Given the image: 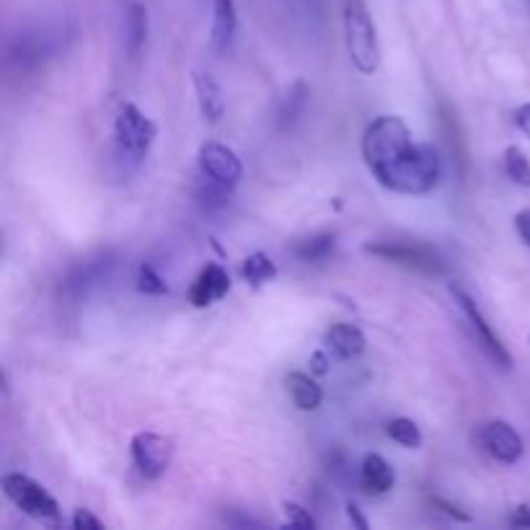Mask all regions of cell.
Segmentation results:
<instances>
[{
	"instance_id": "e0dca14e",
	"label": "cell",
	"mask_w": 530,
	"mask_h": 530,
	"mask_svg": "<svg viewBox=\"0 0 530 530\" xmlns=\"http://www.w3.org/2000/svg\"><path fill=\"white\" fill-rule=\"evenodd\" d=\"M148 39V11L140 3H132L127 8V52L130 57H138Z\"/></svg>"
},
{
	"instance_id": "4fadbf2b",
	"label": "cell",
	"mask_w": 530,
	"mask_h": 530,
	"mask_svg": "<svg viewBox=\"0 0 530 530\" xmlns=\"http://www.w3.org/2000/svg\"><path fill=\"white\" fill-rule=\"evenodd\" d=\"M194 88H197V101H200L202 117L207 122H218L225 112V99L218 81L210 73H194Z\"/></svg>"
},
{
	"instance_id": "4dcf8cb0",
	"label": "cell",
	"mask_w": 530,
	"mask_h": 530,
	"mask_svg": "<svg viewBox=\"0 0 530 530\" xmlns=\"http://www.w3.org/2000/svg\"><path fill=\"white\" fill-rule=\"evenodd\" d=\"M311 365H313V373H316V375L329 373V360H326L324 352H316V355L311 357Z\"/></svg>"
},
{
	"instance_id": "3957f363",
	"label": "cell",
	"mask_w": 530,
	"mask_h": 530,
	"mask_svg": "<svg viewBox=\"0 0 530 530\" xmlns=\"http://www.w3.org/2000/svg\"><path fill=\"white\" fill-rule=\"evenodd\" d=\"M386 189L401 194H427L440 184V158L427 143H417L396 169L378 179Z\"/></svg>"
},
{
	"instance_id": "4316f807",
	"label": "cell",
	"mask_w": 530,
	"mask_h": 530,
	"mask_svg": "<svg viewBox=\"0 0 530 530\" xmlns=\"http://www.w3.org/2000/svg\"><path fill=\"white\" fill-rule=\"evenodd\" d=\"M515 228H518L523 244L530 246V210H523L515 215Z\"/></svg>"
},
{
	"instance_id": "5bb4252c",
	"label": "cell",
	"mask_w": 530,
	"mask_h": 530,
	"mask_svg": "<svg viewBox=\"0 0 530 530\" xmlns=\"http://www.w3.org/2000/svg\"><path fill=\"white\" fill-rule=\"evenodd\" d=\"M236 26V3L233 0H215V11H212V44H215V50H228V44L233 42V34H236Z\"/></svg>"
},
{
	"instance_id": "7c38bea8",
	"label": "cell",
	"mask_w": 530,
	"mask_h": 530,
	"mask_svg": "<svg viewBox=\"0 0 530 530\" xmlns=\"http://www.w3.org/2000/svg\"><path fill=\"white\" fill-rule=\"evenodd\" d=\"M285 386L287 393H290V399H293V404L298 406L300 412H313V409L321 406L324 393H321V386L313 381L311 375L295 370V373H290L285 378Z\"/></svg>"
},
{
	"instance_id": "9c48e42d",
	"label": "cell",
	"mask_w": 530,
	"mask_h": 530,
	"mask_svg": "<svg viewBox=\"0 0 530 530\" xmlns=\"http://www.w3.org/2000/svg\"><path fill=\"white\" fill-rule=\"evenodd\" d=\"M200 169L207 179L218 181L223 187L233 189L244 176V166L238 161L228 145L223 143H205L200 148Z\"/></svg>"
},
{
	"instance_id": "8992f818",
	"label": "cell",
	"mask_w": 530,
	"mask_h": 530,
	"mask_svg": "<svg viewBox=\"0 0 530 530\" xmlns=\"http://www.w3.org/2000/svg\"><path fill=\"white\" fill-rule=\"evenodd\" d=\"M365 251L373 256H381L386 262L422 272V275H443L445 272V262L440 259V254L424 244H393V241H383V244H368Z\"/></svg>"
},
{
	"instance_id": "44dd1931",
	"label": "cell",
	"mask_w": 530,
	"mask_h": 530,
	"mask_svg": "<svg viewBox=\"0 0 530 530\" xmlns=\"http://www.w3.org/2000/svg\"><path fill=\"white\" fill-rule=\"evenodd\" d=\"M505 169L512 181H518L520 187H530V161L518 145H510L505 150Z\"/></svg>"
},
{
	"instance_id": "7402d4cb",
	"label": "cell",
	"mask_w": 530,
	"mask_h": 530,
	"mask_svg": "<svg viewBox=\"0 0 530 530\" xmlns=\"http://www.w3.org/2000/svg\"><path fill=\"white\" fill-rule=\"evenodd\" d=\"M306 101H308V86H306V83H295L293 91L287 94L285 106H282L280 127L293 125L295 119H298L300 114H303V109H306Z\"/></svg>"
},
{
	"instance_id": "6da1fadb",
	"label": "cell",
	"mask_w": 530,
	"mask_h": 530,
	"mask_svg": "<svg viewBox=\"0 0 530 530\" xmlns=\"http://www.w3.org/2000/svg\"><path fill=\"white\" fill-rule=\"evenodd\" d=\"M414 145L417 143L412 140V132L404 125V119L378 117L365 130L362 156H365V163H368V169L373 171L375 179H381L412 153Z\"/></svg>"
},
{
	"instance_id": "2e32d148",
	"label": "cell",
	"mask_w": 530,
	"mask_h": 530,
	"mask_svg": "<svg viewBox=\"0 0 530 530\" xmlns=\"http://www.w3.org/2000/svg\"><path fill=\"white\" fill-rule=\"evenodd\" d=\"M362 487L368 492L375 494H386L393 487V468L388 466L386 458L378 456V453H368L362 458Z\"/></svg>"
},
{
	"instance_id": "277c9868",
	"label": "cell",
	"mask_w": 530,
	"mask_h": 530,
	"mask_svg": "<svg viewBox=\"0 0 530 530\" xmlns=\"http://www.w3.org/2000/svg\"><path fill=\"white\" fill-rule=\"evenodd\" d=\"M3 492L8 499L19 505L21 512H26L34 520H57L60 518V507L42 484L24 474H6L3 476Z\"/></svg>"
},
{
	"instance_id": "603a6c76",
	"label": "cell",
	"mask_w": 530,
	"mask_h": 530,
	"mask_svg": "<svg viewBox=\"0 0 530 530\" xmlns=\"http://www.w3.org/2000/svg\"><path fill=\"white\" fill-rule=\"evenodd\" d=\"M138 290L145 295H166L169 285L163 282V277L150 264H143L138 272Z\"/></svg>"
},
{
	"instance_id": "484cf974",
	"label": "cell",
	"mask_w": 530,
	"mask_h": 530,
	"mask_svg": "<svg viewBox=\"0 0 530 530\" xmlns=\"http://www.w3.org/2000/svg\"><path fill=\"white\" fill-rule=\"evenodd\" d=\"M432 505L440 507V510H443L445 515H450L453 520H461V523H468V520H471L468 512H463L461 507H456V505H450L448 499H443V497H432Z\"/></svg>"
},
{
	"instance_id": "d6986e66",
	"label": "cell",
	"mask_w": 530,
	"mask_h": 530,
	"mask_svg": "<svg viewBox=\"0 0 530 530\" xmlns=\"http://www.w3.org/2000/svg\"><path fill=\"white\" fill-rule=\"evenodd\" d=\"M241 275L246 277V282L259 287V285H264V282L275 280L277 267L267 254H251L244 262V267H241Z\"/></svg>"
},
{
	"instance_id": "ac0fdd59",
	"label": "cell",
	"mask_w": 530,
	"mask_h": 530,
	"mask_svg": "<svg viewBox=\"0 0 530 530\" xmlns=\"http://www.w3.org/2000/svg\"><path fill=\"white\" fill-rule=\"evenodd\" d=\"M334 244H337L334 233H318V236L300 241V244L295 246V254H298L303 262H324L326 256L334 251Z\"/></svg>"
},
{
	"instance_id": "30bf717a",
	"label": "cell",
	"mask_w": 530,
	"mask_h": 530,
	"mask_svg": "<svg viewBox=\"0 0 530 530\" xmlns=\"http://www.w3.org/2000/svg\"><path fill=\"white\" fill-rule=\"evenodd\" d=\"M481 443L489 450V456L497 458L499 463H518L525 453L523 437L502 419H494L481 430Z\"/></svg>"
},
{
	"instance_id": "cb8c5ba5",
	"label": "cell",
	"mask_w": 530,
	"mask_h": 530,
	"mask_svg": "<svg viewBox=\"0 0 530 530\" xmlns=\"http://www.w3.org/2000/svg\"><path fill=\"white\" fill-rule=\"evenodd\" d=\"M282 510H285L287 523L295 525V528H316V520L311 518V512L306 507H300L298 502H285Z\"/></svg>"
},
{
	"instance_id": "ba28073f",
	"label": "cell",
	"mask_w": 530,
	"mask_h": 530,
	"mask_svg": "<svg viewBox=\"0 0 530 530\" xmlns=\"http://www.w3.org/2000/svg\"><path fill=\"white\" fill-rule=\"evenodd\" d=\"M450 293H453V298L458 300V306L463 308V313L468 316V321H471V326H474L476 337H479L481 347H484V352H487L489 357H492L494 362H497L499 368L510 370L512 368V357L510 352H507V347L502 344V339L497 337L492 331V326H489V321L484 318V313L479 311V306H476V300L471 298L468 293H463L461 287H450Z\"/></svg>"
},
{
	"instance_id": "83f0119b",
	"label": "cell",
	"mask_w": 530,
	"mask_h": 530,
	"mask_svg": "<svg viewBox=\"0 0 530 530\" xmlns=\"http://www.w3.org/2000/svg\"><path fill=\"white\" fill-rule=\"evenodd\" d=\"M515 125H518V130L530 140V104L518 106V112H515Z\"/></svg>"
},
{
	"instance_id": "ffe728a7",
	"label": "cell",
	"mask_w": 530,
	"mask_h": 530,
	"mask_svg": "<svg viewBox=\"0 0 530 530\" xmlns=\"http://www.w3.org/2000/svg\"><path fill=\"white\" fill-rule=\"evenodd\" d=\"M388 435H391V440L404 445V448L414 450L422 445V430L417 427V422H412V419H406V417L393 419V422L388 424Z\"/></svg>"
},
{
	"instance_id": "d4e9b609",
	"label": "cell",
	"mask_w": 530,
	"mask_h": 530,
	"mask_svg": "<svg viewBox=\"0 0 530 530\" xmlns=\"http://www.w3.org/2000/svg\"><path fill=\"white\" fill-rule=\"evenodd\" d=\"M73 525L78 530H101L104 528V523H101L99 518H94V515H91L88 510H75Z\"/></svg>"
},
{
	"instance_id": "7a4b0ae2",
	"label": "cell",
	"mask_w": 530,
	"mask_h": 530,
	"mask_svg": "<svg viewBox=\"0 0 530 530\" xmlns=\"http://www.w3.org/2000/svg\"><path fill=\"white\" fill-rule=\"evenodd\" d=\"M344 39L355 68L365 75H373L381 65V47L365 0H344Z\"/></svg>"
},
{
	"instance_id": "f1b7e54d",
	"label": "cell",
	"mask_w": 530,
	"mask_h": 530,
	"mask_svg": "<svg viewBox=\"0 0 530 530\" xmlns=\"http://www.w3.org/2000/svg\"><path fill=\"white\" fill-rule=\"evenodd\" d=\"M510 523L515 525V528H530V507L528 505L515 507L510 515Z\"/></svg>"
},
{
	"instance_id": "5b68a950",
	"label": "cell",
	"mask_w": 530,
	"mask_h": 530,
	"mask_svg": "<svg viewBox=\"0 0 530 530\" xmlns=\"http://www.w3.org/2000/svg\"><path fill=\"white\" fill-rule=\"evenodd\" d=\"M158 135V127L140 112L135 104H125L119 109L114 122V138L119 150L130 158H143Z\"/></svg>"
},
{
	"instance_id": "9a60e30c",
	"label": "cell",
	"mask_w": 530,
	"mask_h": 530,
	"mask_svg": "<svg viewBox=\"0 0 530 530\" xmlns=\"http://www.w3.org/2000/svg\"><path fill=\"white\" fill-rule=\"evenodd\" d=\"M326 342L339 357L352 360V357L362 355L365 350V334L352 324H334L326 331Z\"/></svg>"
},
{
	"instance_id": "8fae6325",
	"label": "cell",
	"mask_w": 530,
	"mask_h": 530,
	"mask_svg": "<svg viewBox=\"0 0 530 530\" xmlns=\"http://www.w3.org/2000/svg\"><path fill=\"white\" fill-rule=\"evenodd\" d=\"M231 290V277L225 272L220 264H207L205 269L200 272L197 282L189 290V303L194 308H207L212 306L215 300L223 298L225 293Z\"/></svg>"
},
{
	"instance_id": "52a82bcc",
	"label": "cell",
	"mask_w": 530,
	"mask_h": 530,
	"mask_svg": "<svg viewBox=\"0 0 530 530\" xmlns=\"http://www.w3.org/2000/svg\"><path fill=\"white\" fill-rule=\"evenodd\" d=\"M171 453H174V445L169 437L156 435V432H138L132 437V461L145 479H158L169 468Z\"/></svg>"
},
{
	"instance_id": "f546056e",
	"label": "cell",
	"mask_w": 530,
	"mask_h": 530,
	"mask_svg": "<svg viewBox=\"0 0 530 530\" xmlns=\"http://www.w3.org/2000/svg\"><path fill=\"white\" fill-rule=\"evenodd\" d=\"M347 515H350V520H352V525H357V528H368V520H365V515H362L360 512V507L355 505V502H350V505H347Z\"/></svg>"
}]
</instances>
